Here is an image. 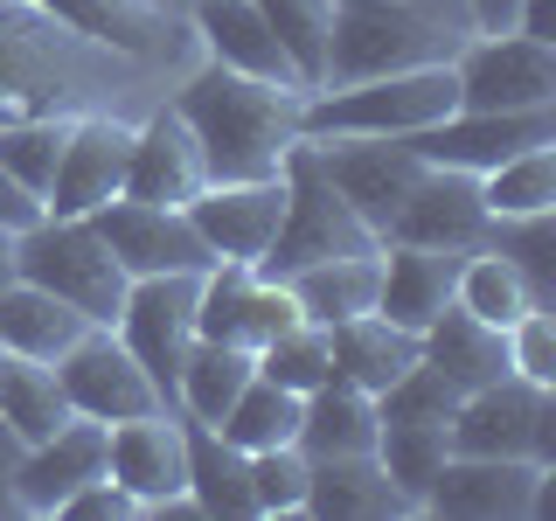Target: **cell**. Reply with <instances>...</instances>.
<instances>
[{
	"mask_svg": "<svg viewBox=\"0 0 556 521\" xmlns=\"http://www.w3.org/2000/svg\"><path fill=\"white\" fill-rule=\"evenodd\" d=\"M327 341H334V382H355L369 396H382L417 361V334L382 313H355V320L327 327Z\"/></svg>",
	"mask_w": 556,
	"mask_h": 521,
	"instance_id": "4316f807",
	"label": "cell"
},
{
	"mask_svg": "<svg viewBox=\"0 0 556 521\" xmlns=\"http://www.w3.org/2000/svg\"><path fill=\"white\" fill-rule=\"evenodd\" d=\"M556 466L535 459H486V452H452L439 480L425 486L417 514H452V521H535L549 514Z\"/></svg>",
	"mask_w": 556,
	"mask_h": 521,
	"instance_id": "9c48e42d",
	"label": "cell"
},
{
	"mask_svg": "<svg viewBox=\"0 0 556 521\" xmlns=\"http://www.w3.org/2000/svg\"><path fill=\"white\" fill-rule=\"evenodd\" d=\"M63 132H70V118H14V126H0V167H8L14 188H28L35 202H42L49 181H56Z\"/></svg>",
	"mask_w": 556,
	"mask_h": 521,
	"instance_id": "ab89813d",
	"label": "cell"
},
{
	"mask_svg": "<svg viewBox=\"0 0 556 521\" xmlns=\"http://www.w3.org/2000/svg\"><path fill=\"white\" fill-rule=\"evenodd\" d=\"M0 417L22 431V445H42L70 424V396L56 382V361H35V355H0Z\"/></svg>",
	"mask_w": 556,
	"mask_h": 521,
	"instance_id": "1f68e13d",
	"label": "cell"
},
{
	"mask_svg": "<svg viewBox=\"0 0 556 521\" xmlns=\"http://www.w3.org/2000/svg\"><path fill=\"white\" fill-rule=\"evenodd\" d=\"M195 285L202 271H153L126 285V306H118L112 334L139 355V369L161 382V396L174 404V376H181V355L195 347Z\"/></svg>",
	"mask_w": 556,
	"mask_h": 521,
	"instance_id": "8fae6325",
	"label": "cell"
},
{
	"mask_svg": "<svg viewBox=\"0 0 556 521\" xmlns=\"http://www.w3.org/2000/svg\"><path fill=\"white\" fill-rule=\"evenodd\" d=\"M56 521H139V500H132L112 473H104V480H91V486H77V494L56 508Z\"/></svg>",
	"mask_w": 556,
	"mask_h": 521,
	"instance_id": "7bdbcfd3",
	"label": "cell"
},
{
	"mask_svg": "<svg viewBox=\"0 0 556 521\" xmlns=\"http://www.w3.org/2000/svg\"><path fill=\"white\" fill-rule=\"evenodd\" d=\"M396 8H431V14H445V22H466L459 0H396ZM466 28H473V22H466Z\"/></svg>",
	"mask_w": 556,
	"mask_h": 521,
	"instance_id": "c3c4849f",
	"label": "cell"
},
{
	"mask_svg": "<svg viewBox=\"0 0 556 521\" xmlns=\"http://www.w3.org/2000/svg\"><path fill=\"white\" fill-rule=\"evenodd\" d=\"M452 452H486V459H535L556 466V390L529 376H501L459 396L452 410Z\"/></svg>",
	"mask_w": 556,
	"mask_h": 521,
	"instance_id": "52a82bcc",
	"label": "cell"
},
{
	"mask_svg": "<svg viewBox=\"0 0 556 521\" xmlns=\"http://www.w3.org/2000/svg\"><path fill=\"white\" fill-rule=\"evenodd\" d=\"M486 202H480V174L459 167H425L417 188L396 208L382 243H431V251H480L486 243Z\"/></svg>",
	"mask_w": 556,
	"mask_h": 521,
	"instance_id": "d6986e66",
	"label": "cell"
},
{
	"mask_svg": "<svg viewBox=\"0 0 556 521\" xmlns=\"http://www.w3.org/2000/svg\"><path fill=\"white\" fill-rule=\"evenodd\" d=\"M459 8H466V22H473V35H501V28H515L521 0H459Z\"/></svg>",
	"mask_w": 556,
	"mask_h": 521,
	"instance_id": "f6af8a7d",
	"label": "cell"
},
{
	"mask_svg": "<svg viewBox=\"0 0 556 521\" xmlns=\"http://www.w3.org/2000/svg\"><path fill=\"white\" fill-rule=\"evenodd\" d=\"M257 14L271 22L278 49H286L300 91H320L327 77V42H334V0H257Z\"/></svg>",
	"mask_w": 556,
	"mask_h": 521,
	"instance_id": "d590c367",
	"label": "cell"
},
{
	"mask_svg": "<svg viewBox=\"0 0 556 521\" xmlns=\"http://www.w3.org/2000/svg\"><path fill=\"white\" fill-rule=\"evenodd\" d=\"M35 216H42V202H35L28 188H14V174L0 167V223H8V230H28Z\"/></svg>",
	"mask_w": 556,
	"mask_h": 521,
	"instance_id": "ee69618b",
	"label": "cell"
},
{
	"mask_svg": "<svg viewBox=\"0 0 556 521\" xmlns=\"http://www.w3.org/2000/svg\"><path fill=\"white\" fill-rule=\"evenodd\" d=\"M486 251H501L556 306V208L549 216H494L486 223Z\"/></svg>",
	"mask_w": 556,
	"mask_h": 521,
	"instance_id": "74e56055",
	"label": "cell"
},
{
	"mask_svg": "<svg viewBox=\"0 0 556 521\" xmlns=\"http://www.w3.org/2000/svg\"><path fill=\"white\" fill-rule=\"evenodd\" d=\"M313 521H390L417 514V500L382 473L376 452H348V459H306V508Z\"/></svg>",
	"mask_w": 556,
	"mask_h": 521,
	"instance_id": "cb8c5ba5",
	"label": "cell"
},
{
	"mask_svg": "<svg viewBox=\"0 0 556 521\" xmlns=\"http://www.w3.org/2000/svg\"><path fill=\"white\" fill-rule=\"evenodd\" d=\"M459 112H549L556 104V42L543 35H466L452 56Z\"/></svg>",
	"mask_w": 556,
	"mask_h": 521,
	"instance_id": "ba28073f",
	"label": "cell"
},
{
	"mask_svg": "<svg viewBox=\"0 0 556 521\" xmlns=\"http://www.w3.org/2000/svg\"><path fill=\"white\" fill-rule=\"evenodd\" d=\"M181 439H188V494H195L202 521H251V452H237L216 424H195L181 417Z\"/></svg>",
	"mask_w": 556,
	"mask_h": 521,
	"instance_id": "d4e9b609",
	"label": "cell"
},
{
	"mask_svg": "<svg viewBox=\"0 0 556 521\" xmlns=\"http://www.w3.org/2000/svg\"><path fill=\"white\" fill-rule=\"evenodd\" d=\"M0 355H8V347H0Z\"/></svg>",
	"mask_w": 556,
	"mask_h": 521,
	"instance_id": "f5cc1de1",
	"label": "cell"
},
{
	"mask_svg": "<svg viewBox=\"0 0 556 521\" xmlns=\"http://www.w3.org/2000/svg\"><path fill=\"white\" fill-rule=\"evenodd\" d=\"M306 313L292 300L286 278H265L257 265H208L195 285V334L230 341L243 355H257L265 341H278L286 327H300Z\"/></svg>",
	"mask_w": 556,
	"mask_h": 521,
	"instance_id": "7c38bea8",
	"label": "cell"
},
{
	"mask_svg": "<svg viewBox=\"0 0 556 521\" xmlns=\"http://www.w3.org/2000/svg\"><path fill=\"white\" fill-rule=\"evenodd\" d=\"M313 153H320V174L341 188V202L355 208L382 243L390 223H396V208H404V195L417 188V174H425V161L410 153V139H313Z\"/></svg>",
	"mask_w": 556,
	"mask_h": 521,
	"instance_id": "9a60e30c",
	"label": "cell"
},
{
	"mask_svg": "<svg viewBox=\"0 0 556 521\" xmlns=\"http://www.w3.org/2000/svg\"><path fill=\"white\" fill-rule=\"evenodd\" d=\"M286 216V181H208L195 202H188V223L202 230L208 257L216 265H257L271 251V230Z\"/></svg>",
	"mask_w": 556,
	"mask_h": 521,
	"instance_id": "ac0fdd59",
	"label": "cell"
},
{
	"mask_svg": "<svg viewBox=\"0 0 556 521\" xmlns=\"http://www.w3.org/2000/svg\"><path fill=\"white\" fill-rule=\"evenodd\" d=\"M104 439L112 424H91V417H70L56 439L28 445L22 466H14V494H22V514H56L77 486L104 480Z\"/></svg>",
	"mask_w": 556,
	"mask_h": 521,
	"instance_id": "44dd1931",
	"label": "cell"
},
{
	"mask_svg": "<svg viewBox=\"0 0 556 521\" xmlns=\"http://www.w3.org/2000/svg\"><path fill=\"white\" fill-rule=\"evenodd\" d=\"M501 334H508V369L556 390V306H529L521 320L501 327Z\"/></svg>",
	"mask_w": 556,
	"mask_h": 521,
	"instance_id": "b9f144b4",
	"label": "cell"
},
{
	"mask_svg": "<svg viewBox=\"0 0 556 521\" xmlns=\"http://www.w3.org/2000/svg\"><path fill=\"white\" fill-rule=\"evenodd\" d=\"M22 514V494H14V473H0V521Z\"/></svg>",
	"mask_w": 556,
	"mask_h": 521,
	"instance_id": "f907efd6",
	"label": "cell"
},
{
	"mask_svg": "<svg viewBox=\"0 0 556 521\" xmlns=\"http://www.w3.org/2000/svg\"><path fill=\"white\" fill-rule=\"evenodd\" d=\"M300 410H306V396L300 390H286V382H271V376H251L243 382V396L230 410H223V439H230L237 452H271V445H300Z\"/></svg>",
	"mask_w": 556,
	"mask_h": 521,
	"instance_id": "836d02e7",
	"label": "cell"
},
{
	"mask_svg": "<svg viewBox=\"0 0 556 521\" xmlns=\"http://www.w3.org/2000/svg\"><path fill=\"white\" fill-rule=\"evenodd\" d=\"M466 22H445L431 8H396V0H334V42H327V77L320 84H362L390 69H425L452 63L466 42Z\"/></svg>",
	"mask_w": 556,
	"mask_h": 521,
	"instance_id": "277c9868",
	"label": "cell"
},
{
	"mask_svg": "<svg viewBox=\"0 0 556 521\" xmlns=\"http://www.w3.org/2000/svg\"><path fill=\"white\" fill-rule=\"evenodd\" d=\"M8 285H14V230L0 223V292H8Z\"/></svg>",
	"mask_w": 556,
	"mask_h": 521,
	"instance_id": "681fc988",
	"label": "cell"
},
{
	"mask_svg": "<svg viewBox=\"0 0 556 521\" xmlns=\"http://www.w3.org/2000/svg\"><path fill=\"white\" fill-rule=\"evenodd\" d=\"M181 22L195 28V42H202L208 63L243 69V77H265V84H292V91H300V77H292V63H286V49H278L271 22L257 14V0H188Z\"/></svg>",
	"mask_w": 556,
	"mask_h": 521,
	"instance_id": "603a6c76",
	"label": "cell"
},
{
	"mask_svg": "<svg viewBox=\"0 0 556 521\" xmlns=\"http://www.w3.org/2000/svg\"><path fill=\"white\" fill-rule=\"evenodd\" d=\"M167 104L181 112V126L195 132V147L208 161V181H271V174L286 167L292 139H300L306 91L243 77V69H223V63H202L167 91Z\"/></svg>",
	"mask_w": 556,
	"mask_h": 521,
	"instance_id": "7a4b0ae2",
	"label": "cell"
},
{
	"mask_svg": "<svg viewBox=\"0 0 556 521\" xmlns=\"http://www.w3.org/2000/svg\"><path fill=\"white\" fill-rule=\"evenodd\" d=\"M84 313L56 300V292H42V285H28V278H14L8 292H0V347L8 355H35V361H56L63 347H77L84 334Z\"/></svg>",
	"mask_w": 556,
	"mask_h": 521,
	"instance_id": "f1b7e54d",
	"label": "cell"
},
{
	"mask_svg": "<svg viewBox=\"0 0 556 521\" xmlns=\"http://www.w3.org/2000/svg\"><path fill=\"white\" fill-rule=\"evenodd\" d=\"M515 28H521V35H543V42H556V0H521V8H515Z\"/></svg>",
	"mask_w": 556,
	"mask_h": 521,
	"instance_id": "bcb514c9",
	"label": "cell"
},
{
	"mask_svg": "<svg viewBox=\"0 0 556 521\" xmlns=\"http://www.w3.org/2000/svg\"><path fill=\"white\" fill-rule=\"evenodd\" d=\"M445 112H459L452 63H425V69H390V77L306 91L300 132L306 139H410V132L439 126Z\"/></svg>",
	"mask_w": 556,
	"mask_h": 521,
	"instance_id": "3957f363",
	"label": "cell"
},
{
	"mask_svg": "<svg viewBox=\"0 0 556 521\" xmlns=\"http://www.w3.org/2000/svg\"><path fill=\"white\" fill-rule=\"evenodd\" d=\"M208 188V161L195 147V132L181 126L174 104H153L132 126V153H126V188L132 202H161V208H188Z\"/></svg>",
	"mask_w": 556,
	"mask_h": 521,
	"instance_id": "e0dca14e",
	"label": "cell"
},
{
	"mask_svg": "<svg viewBox=\"0 0 556 521\" xmlns=\"http://www.w3.org/2000/svg\"><path fill=\"white\" fill-rule=\"evenodd\" d=\"M257 376V355H243L230 341L195 334V347L181 355V376H174V410L195 417V424H223V410L243 396V382Z\"/></svg>",
	"mask_w": 556,
	"mask_h": 521,
	"instance_id": "f546056e",
	"label": "cell"
},
{
	"mask_svg": "<svg viewBox=\"0 0 556 521\" xmlns=\"http://www.w3.org/2000/svg\"><path fill=\"white\" fill-rule=\"evenodd\" d=\"M104 473L139 500V514L167 494H188V439H181V410H147L112 424L104 439Z\"/></svg>",
	"mask_w": 556,
	"mask_h": 521,
	"instance_id": "ffe728a7",
	"label": "cell"
},
{
	"mask_svg": "<svg viewBox=\"0 0 556 521\" xmlns=\"http://www.w3.org/2000/svg\"><path fill=\"white\" fill-rule=\"evenodd\" d=\"M466 251H431V243H382L376 251V313L410 334L452 306V278H459Z\"/></svg>",
	"mask_w": 556,
	"mask_h": 521,
	"instance_id": "7402d4cb",
	"label": "cell"
},
{
	"mask_svg": "<svg viewBox=\"0 0 556 521\" xmlns=\"http://www.w3.org/2000/svg\"><path fill=\"white\" fill-rule=\"evenodd\" d=\"M382 251V243H376ZM376 251H355V257H320V265L292 271V300L313 327H341L355 313H376Z\"/></svg>",
	"mask_w": 556,
	"mask_h": 521,
	"instance_id": "4dcf8cb0",
	"label": "cell"
},
{
	"mask_svg": "<svg viewBox=\"0 0 556 521\" xmlns=\"http://www.w3.org/2000/svg\"><path fill=\"white\" fill-rule=\"evenodd\" d=\"M251 500H257V514H278V521L300 514L306 508V452L300 445L251 452Z\"/></svg>",
	"mask_w": 556,
	"mask_h": 521,
	"instance_id": "60d3db41",
	"label": "cell"
},
{
	"mask_svg": "<svg viewBox=\"0 0 556 521\" xmlns=\"http://www.w3.org/2000/svg\"><path fill=\"white\" fill-rule=\"evenodd\" d=\"M91 230L104 237V251L126 265V278H153V271H208L202 230L188 223V208H161V202H132L112 195L91 208Z\"/></svg>",
	"mask_w": 556,
	"mask_h": 521,
	"instance_id": "4fadbf2b",
	"label": "cell"
},
{
	"mask_svg": "<svg viewBox=\"0 0 556 521\" xmlns=\"http://www.w3.org/2000/svg\"><path fill=\"white\" fill-rule=\"evenodd\" d=\"M376 396L355 390V382H320L306 390V410H300V452L306 459H348V452H376Z\"/></svg>",
	"mask_w": 556,
	"mask_h": 521,
	"instance_id": "83f0119b",
	"label": "cell"
},
{
	"mask_svg": "<svg viewBox=\"0 0 556 521\" xmlns=\"http://www.w3.org/2000/svg\"><path fill=\"white\" fill-rule=\"evenodd\" d=\"M417 355H425L439 376H452L459 390H480V382L515 376L508 369V334L486 327V320H473V313H459V306H445L439 320L417 334Z\"/></svg>",
	"mask_w": 556,
	"mask_h": 521,
	"instance_id": "484cf974",
	"label": "cell"
},
{
	"mask_svg": "<svg viewBox=\"0 0 556 521\" xmlns=\"http://www.w3.org/2000/svg\"><path fill=\"white\" fill-rule=\"evenodd\" d=\"M278 181H286V216H278V230H271V251L257 257V271H265V278H292V271L320 265V257L376 251V230L341 202V188L320 174V153H313L306 132L292 139Z\"/></svg>",
	"mask_w": 556,
	"mask_h": 521,
	"instance_id": "5b68a950",
	"label": "cell"
},
{
	"mask_svg": "<svg viewBox=\"0 0 556 521\" xmlns=\"http://www.w3.org/2000/svg\"><path fill=\"white\" fill-rule=\"evenodd\" d=\"M132 126L126 112H77L56 153V181L42 195V216H91L98 202H112L126 188V153H132Z\"/></svg>",
	"mask_w": 556,
	"mask_h": 521,
	"instance_id": "5bb4252c",
	"label": "cell"
},
{
	"mask_svg": "<svg viewBox=\"0 0 556 521\" xmlns=\"http://www.w3.org/2000/svg\"><path fill=\"white\" fill-rule=\"evenodd\" d=\"M452 306L459 313H473V320H486V327H508V320H521L529 306H549L543 292L521 278L501 251H466L459 257V278H452Z\"/></svg>",
	"mask_w": 556,
	"mask_h": 521,
	"instance_id": "d6a6232c",
	"label": "cell"
},
{
	"mask_svg": "<svg viewBox=\"0 0 556 521\" xmlns=\"http://www.w3.org/2000/svg\"><path fill=\"white\" fill-rule=\"evenodd\" d=\"M22 452H28V445H22V431L0 417V473H14V466H22Z\"/></svg>",
	"mask_w": 556,
	"mask_h": 521,
	"instance_id": "7dc6e473",
	"label": "cell"
},
{
	"mask_svg": "<svg viewBox=\"0 0 556 521\" xmlns=\"http://www.w3.org/2000/svg\"><path fill=\"white\" fill-rule=\"evenodd\" d=\"M153 8H161V14H174V22H181V14H188V0H153Z\"/></svg>",
	"mask_w": 556,
	"mask_h": 521,
	"instance_id": "816d5d0a",
	"label": "cell"
},
{
	"mask_svg": "<svg viewBox=\"0 0 556 521\" xmlns=\"http://www.w3.org/2000/svg\"><path fill=\"white\" fill-rule=\"evenodd\" d=\"M556 139V104L549 112H445L439 126L410 132V153L425 167H459V174H486L529 147Z\"/></svg>",
	"mask_w": 556,
	"mask_h": 521,
	"instance_id": "2e32d148",
	"label": "cell"
},
{
	"mask_svg": "<svg viewBox=\"0 0 556 521\" xmlns=\"http://www.w3.org/2000/svg\"><path fill=\"white\" fill-rule=\"evenodd\" d=\"M147 69L153 63H132L91 35L63 28L35 0H0V126L118 112V91H132Z\"/></svg>",
	"mask_w": 556,
	"mask_h": 521,
	"instance_id": "6da1fadb",
	"label": "cell"
},
{
	"mask_svg": "<svg viewBox=\"0 0 556 521\" xmlns=\"http://www.w3.org/2000/svg\"><path fill=\"white\" fill-rule=\"evenodd\" d=\"M480 202H486V216H549L556 208V139L515 153V161H501V167H486Z\"/></svg>",
	"mask_w": 556,
	"mask_h": 521,
	"instance_id": "8d00e7d4",
	"label": "cell"
},
{
	"mask_svg": "<svg viewBox=\"0 0 556 521\" xmlns=\"http://www.w3.org/2000/svg\"><path fill=\"white\" fill-rule=\"evenodd\" d=\"M257 376H271V382H286V390H320V382H334V341H327V327H286L278 341L257 347Z\"/></svg>",
	"mask_w": 556,
	"mask_h": 521,
	"instance_id": "f35d334b",
	"label": "cell"
},
{
	"mask_svg": "<svg viewBox=\"0 0 556 521\" xmlns=\"http://www.w3.org/2000/svg\"><path fill=\"white\" fill-rule=\"evenodd\" d=\"M56 382H63L70 410L91 417V424H126V417H147V410H174L161 396V382L139 369V355L112 327H84L77 347L56 355Z\"/></svg>",
	"mask_w": 556,
	"mask_h": 521,
	"instance_id": "30bf717a",
	"label": "cell"
},
{
	"mask_svg": "<svg viewBox=\"0 0 556 521\" xmlns=\"http://www.w3.org/2000/svg\"><path fill=\"white\" fill-rule=\"evenodd\" d=\"M14 278L70 300L91 327H112L118 306H126V285H132L126 265L91 230V216H35L28 230H14Z\"/></svg>",
	"mask_w": 556,
	"mask_h": 521,
	"instance_id": "8992f818",
	"label": "cell"
},
{
	"mask_svg": "<svg viewBox=\"0 0 556 521\" xmlns=\"http://www.w3.org/2000/svg\"><path fill=\"white\" fill-rule=\"evenodd\" d=\"M376 459H382V473L404 486L410 500H425V486L439 480V466L452 459V431L439 424V417H382Z\"/></svg>",
	"mask_w": 556,
	"mask_h": 521,
	"instance_id": "e575fe53",
	"label": "cell"
}]
</instances>
